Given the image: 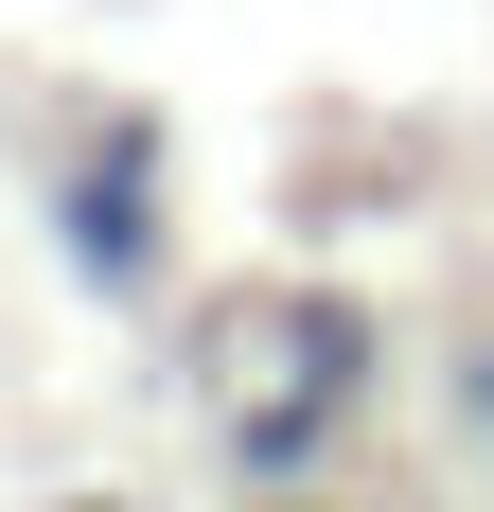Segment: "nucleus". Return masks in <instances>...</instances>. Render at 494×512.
<instances>
[{
	"mask_svg": "<svg viewBox=\"0 0 494 512\" xmlns=\"http://www.w3.org/2000/svg\"><path fill=\"white\" fill-rule=\"evenodd\" d=\"M53 248L89 265L106 301H159V142H89L53 177Z\"/></svg>",
	"mask_w": 494,
	"mask_h": 512,
	"instance_id": "1",
	"label": "nucleus"
},
{
	"mask_svg": "<svg viewBox=\"0 0 494 512\" xmlns=\"http://www.w3.org/2000/svg\"><path fill=\"white\" fill-rule=\"evenodd\" d=\"M353 371H371V318H353V301H300V318H283V389L230 424V460H247V477H300L318 424L353 407Z\"/></svg>",
	"mask_w": 494,
	"mask_h": 512,
	"instance_id": "2",
	"label": "nucleus"
},
{
	"mask_svg": "<svg viewBox=\"0 0 494 512\" xmlns=\"http://www.w3.org/2000/svg\"><path fill=\"white\" fill-rule=\"evenodd\" d=\"M71 512H124V495H71Z\"/></svg>",
	"mask_w": 494,
	"mask_h": 512,
	"instance_id": "3",
	"label": "nucleus"
},
{
	"mask_svg": "<svg viewBox=\"0 0 494 512\" xmlns=\"http://www.w3.org/2000/svg\"><path fill=\"white\" fill-rule=\"evenodd\" d=\"M477 389H494V371H477Z\"/></svg>",
	"mask_w": 494,
	"mask_h": 512,
	"instance_id": "4",
	"label": "nucleus"
}]
</instances>
